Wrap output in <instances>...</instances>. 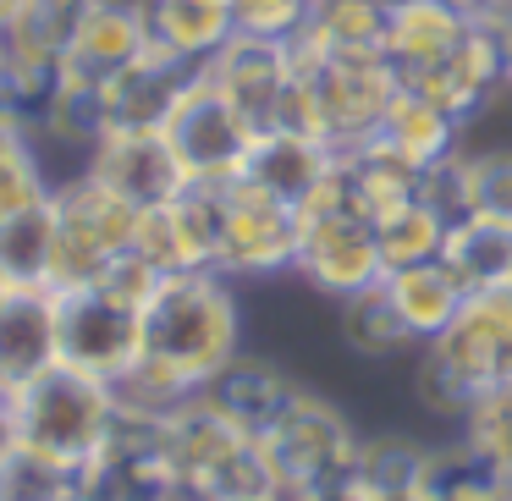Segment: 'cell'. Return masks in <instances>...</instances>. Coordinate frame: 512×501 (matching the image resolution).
Listing matches in <instances>:
<instances>
[{
  "label": "cell",
  "mask_w": 512,
  "mask_h": 501,
  "mask_svg": "<svg viewBox=\"0 0 512 501\" xmlns=\"http://www.w3.org/2000/svg\"><path fill=\"white\" fill-rule=\"evenodd\" d=\"M243 347V298L237 281L221 270H188L166 276L155 303L144 309V358L204 391Z\"/></svg>",
  "instance_id": "6da1fadb"
},
{
  "label": "cell",
  "mask_w": 512,
  "mask_h": 501,
  "mask_svg": "<svg viewBox=\"0 0 512 501\" xmlns=\"http://www.w3.org/2000/svg\"><path fill=\"white\" fill-rule=\"evenodd\" d=\"M17 430H23V452L45 457L56 468H83L100 457L105 435L116 424V386L100 375H83L72 364H56L39 375L34 386L17 391Z\"/></svg>",
  "instance_id": "7a4b0ae2"
},
{
  "label": "cell",
  "mask_w": 512,
  "mask_h": 501,
  "mask_svg": "<svg viewBox=\"0 0 512 501\" xmlns=\"http://www.w3.org/2000/svg\"><path fill=\"white\" fill-rule=\"evenodd\" d=\"M298 221H303V237H298V270H292V281L309 287L320 303L358 298V292L386 281L375 221L353 204L342 171H331V182L303 204Z\"/></svg>",
  "instance_id": "3957f363"
},
{
  "label": "cell",
  "mask_w": 512,
  "mask_h": 501,
  "mask_svg": "<svg viewBox=\"0 0 512 501\" xmlns=\"http://www.w3.org/2000/svg\"><path fill=\"white\" fill-rule=\"evenodd\" d=\"M364 424L342 408L336 397L303 386V397L292 402V413L265 435V463L276 474V490L287 501L314 496L325 485H342L358 474V452H364Z\"/></svg>",
  "instance_id": "277c9868"
},
{
  "label": "cell",
  "mask_w": 512,
  "mask_h": 501,
  "mask_svg": "<svg viewBox=\"0 0 512 501\" xmlns=\"http://www.w3.org/2000/svg\"><path fill=\"white\" fill-rule=\"evenodd\" d=\"M50 210H56V270H50V292L100 287L105 270L138 237V210L127 199H116L89 171L61 177L56 193H50Z\"/></svg>",
  "instance_id": "5b68a950"
},
{
  "label": "cell",
  "mask_w": 512,
  "mask_h": 501,
  "mask_svg": "<svg viewBox=\"0 0 512 501\" xmlns=\"http://www.w3.org/2000/svg\"><path fill=\"white\" fill-rule=\"evenodd\" d=\"M292 56H298V72L314 83V94H320L325 133H331L336 155L380 133L391 100L402 94V78H397V67L386 61V50H358V56H309V50L292 45Z\"/></svg>",
  "instance_id": "8992f818"
},
{
  "label": "cell",
  "mask_w": 512,
  "mask_h": 501,
  "mask_svg": "<svg viewBox=\"0 0 512 501\" xmlns=\"http://www.w3.org/2000/svg\"><path fill=\"white\" fill-rule=\"evenodd\" d=\"M56 320H61V364L83 369L100 380H122L144 358V309L105 287L56 292Z\"/></svg>",
  "instance_id": "52a82bcc"
},
{
  "label": "cell",
  "mask_w": 512,
  "mask_h": 501,
  "mask_svg": "<svg viewBox=\"0 0 512 501\" xmlns=\"http://www.w3.org/2000/svg\"><path fill=\"white\" fill-rule=\"evenodd\" d=\"M298 210L276 204L270 193L232 182L226 188V232H221V276L226 281H292L298 270Z\"/></svg>",
  "instance_id": "ba28073f"
},
{
  "label": "cell",
  "mask_w": 512,
  "mask_h": 501,
  "mask_svg": "<svg viewBox=\"0 0 512 501\" xmlns=\"http://www.w3.org/2000/svg\"><path fill=\"white\" fill-rule=\"evenodd\" d=\"M226 188L232 182H188L166 210L138 215L133 248L160 276L215 270L221 265V232H226Z\"/></svg>",
  "instance_id": "9c48e42d"
},
{
  "label": "cell",
  "mask_w": 512,
  "mask_h": 501,
  "mask_svg": "<svg viewBox=\"0 0 512 501\" xmlns=\"http://www.w3.org/2000/svg\"><path fill=\"white\" fill-rule=\"evenodd\" d=\"M166 138L177 149L188 182H237L248 166V149H254L259 127L226 100L210 83H193L188 100L177 105V116L166 122Z\"/></svg>",
  "instance_id": "30bf717a"
},
{
  "label": "cell",
  "mask_w": 512,
  "mask_h": 501,
  "mask_svg": "<svg viewBox=\"0 0 512 501\" xmlns=\"http://www.w3.org/2000/svg\"><path fill=\"white\" fill-rule=\"evenodd\" d=\"M89 177H100L116 199H127L138 215L166 210L182 188H188V171H182L177 149L166 133H105L89 155Z\"/></svg>",
  "instance_id": "8fae6325"
},
{
  "label": "cell",
  "mask_w": 512,
  "mask_h": 501,
  "mask_svg": "<svg viewBox=\"0 0 512 501\" xmlns=\"http://www.w3.org/2000/svg\"><path fill=\"white\" fill-rule=\"evenodd\" d=\"M199 397L210 402L226 424H237L243 435L265 441V435L292 413V402L303 397V380L292 375L287 364L265 358V353H237L232 364H226L221 375L199 391Z\"/></svg>",
  "instance_id": "7c38bea8"
},
{
  "label": "cell",
  "mask_w": 512,
  "mask_h": 501,
  "mask_svg": "<svg viewBox=\"0 0 512 501\" xmlns=\"http://www.w3.org/2000/svg\"><path fill=\"white\" fill-rule=\"evenodd\" d=\"M204 72L188 67V61L166 56V50L149 45L122 78L105 83V122L111 133H166V122L177 116V105L188 100V89Z\"/></svg>",
  "instance_id": "4fadbf2b"
},
{
  "label": "cell",
  "mask_w": 512,
  "mask_h": 501,
  "mask_svg": "<svg viewBox=\"0 0 512 501\" xmlns=\"http://www.w3.org/2000/svg\"><path fill=\"white\" fill-rule=\"evenodd\" d=\"M408 89L430 94L441 111H452L463 127H474L479 116L507 94V50H501V39L479 23L463 34V45H457L452 56L435 61V67L424 72V78H413Z\"/></svg>",
  "instance_id": "5bb4252c"
},
{
  "label": "cell",
  "mask_w": 512,
  "mask_h": 501,
  "mask_svg": "<svg viewBox=\"0 0 512 501\" xmlns=\"http://www.w3.org/2000/svg\"><path fill=\"white\" fill-rule=\"evenodd\" d=\"M292 78H298V56H292V45H276V39H248V34H237L232 45L204 67V83L221 89L226 100H232L237 111L259 127V133L276 122L281 94L292 89Z\"/></svg>",
  "instance_id": "9a60e30c"
},
{
  "label": "cell",
  "mask_w": 512,
  "mask_h": 501,
  "mask_svg": "<svg viewBox=\"0 0 512 501\" xmlns=\"http://www.w3.org/2000/svg\"><path fill=\"white\" fill-rule=\"evenodd\" d=\"M254 446V435H243L237 424H226L204 397H193L188 408H177L166 419V457L177 468L188 501H210L215 485L226 479V468Z\"/></svg>",
  "instance_id": "2e32d148"
},
{
  "label": "cell",
  "mask_w": 512,
  "mask_h": 501,
  "mask_svg": "<svg viewBox=\"0 0 512 501\" xmlns=\"http://www.w3.org/2000/svg\"><path fill=\"white\" fill-rule=\"evenodd\" d=\"M61 364V320L56 292L45 287H12L0 298V391L17 397L39 375Z\"/></svg>",
  "instance_id": "e0dca14e"
},
{
  "label": "cell",
  "mask_w": 512,
  "mask_h": 501,
  "mask_svg": "<svg viewBox=\"0 0 512 501\" xmlns=\"http://www.w3.org/2000/svg\"><path fill=\"white\" fill-rule=\"evenodd\" d=\"M430 353H441L463 380H474L479 391H490L496 380L512 375V287L496 292H468L463 314L452 320V331L441 342H430Z\"/></svg>",
  "instance_id": "ac0fdd59"
},
{
  "label": "cell",
  "mask_w": 512,
  "mask_h": 501,
  "mask_svg": "<svg viewBox=\"0 0 512 501\" xmlns=\"http://www.w3.org/2000/svg\"><path fill=\"white\" fill-rule=\"evenodd\" d=\"M144 50H149L144 0H94V12L83 17V28H78V39H72L61 72H67L72 83L105 89V83L122 78Z\"/></svg>",
  "instance_id": "d6986e66"
},
{
  "label": "cell",
  "mask_w": 512,
  "mask_h": 501,
  "mask_svg": "<svg viewBox=\"0 0 512 501\" xmlns=\"http://www.w3.org/2000/svg\"><path fill=\"white\" fill-rule=\"evenodd\" d=\"M331 171H336V149L331 144L303 138V133H276V127H270V133L254 138L248 166H243L237 182L270 193V199L287 204V210H303V204L331 182Z\"/></svg>",
  "instance_id": "ffe728a7"
},
{
  "label": "cell",
  "mask_w": 512,
  "mask_h": 501,
  "mask_svg": "<svg viewBox=\"0 0 512 501\" xmlns=\"http://www.w3.org/2000/svg\"><path fill=\"white\" fill-rule=\"evenodd\" d=\"M331 331H336L342 358H353L358 369H397V364H413V353H419V342L408 336L402 314L391 309L386 281L358 292V298L331 303Z\"/></svg>",
  "instance_id": "44dd1931"
},
{
  "label": "cell",
  "mask_w": 512,
  "mask_h": 501,
  "mask_svg": "<svg viewBox=\"0 0 512 501\" xmlns=\"http://www.w3.org/2000/svg\"><path fill=\"white\" fill-rule=\"evenodd\" d=\"M144 23H149V45L199 72L237 39L232 0H144Z\"/></svg>",
  "instance_id": "7402d4cb"
},
{
  "label": "cell",
  "mask_w": 512,
  "mask_h": 501,
  "mask_svg": "<svg viewBox=\"0 0 512 501\" xmlns=\"http://www.w3.org/2000/svg\"><path fill=\"white\" fill-rule=\"evenodd\" d=\"M479 23H468L463 12H452L446 0H402L397 12L386 17V61L397 67L402 83L424 78V72L435 67V61H446L457 45H463V34Z\"/></svg>",
  "instance_id": "603a6c76"
},
{
  "label": "cell",
  "mask_w": 512,
  "mask_h": 501,
  "mask_svg": "<svg viewBox=\"0 0 512 501\" xmlns=\"http://www.w3.org/2000/svg\"><path fill=\"white\" fill-rule=\"evenodd\" d=\"M375 138H386L402 160H413L419 171H430V166L452 160L457 149L468 144V127L457 122L452 111H441L430 94H419V89L402 83V94L391 100V111H386V122H380Z\"/></svg>",
  "instance_id": "cb8c5ba5"
},
{
  "label": "cell",
  "mask_w": 512,
  "mask_h": 501,
  "mask_svg": "<svg viewBox=\"0 0 512 501\" xmlns=\"http://www.w3.org/2000/svg\"><path fill=\"white\" fill-rule=\"evenodd\" d=\"M386 298H391V309L402 314V325H408L413 342L430 347V342H441V336L452 331V320L463 314L468 292L457 287V276L435 259V265L391 270V276H386Z\"/></svg>",
  "instance_id": "d4e9b609"
},
{
  "label": "cell",
  "mask_w": 512,
  "mask_h": 501,
  "mask_svg": "<svg viewBox=\"0 0 512 501\" xmlns=\"http://www.w3.org/2000/svg\"><path fill=\"white\" fill-rule=\"evenodd\" d=\"M430 457H435V441H424V435L369 430L353 479L364 490H375L380 501H408V496H424V485H430Z\"/></svg>",
  "instance_id": "484cf974"
},
{
  "label": "cell",
  "mask_w": 512,
  "mask_h": 501,
  "mask_svg": "<svg viewBox=\"0 0 512 501\" xmlns=\"http://www.w3.org/2000/svg\"><path fill=\"white\" fill-rule=\"evenodd\" d=\"M441 265L457 276L463 292H496L512 287V221H490V215H468L446 232Z\"/></svg>",
  "instance_id": "4316f807"
},
{
  "label": "cell",
  "mask_w": 512,
  "mask_h": 501,
  "mask_svg": "<svg viewBox=\"0 0 512 501\" xmlns=\"http://www.w3.org/2000/svg\"><path fill=\"white\" fill-rule=\"evenodd\" d=\"M89 12H94V0H23V12L6 28V50L23 56V61H50V67H61Z\"/></svg>",
  "instance_id": "83f0119b"
},
{
  "label": "cell",
  "mask_w": 512,
  "mask_h": 501,
  "mask_svg": "<svg viewBox=\"0 0 512 501\" xmlns=\"http://www.w3.org/2000/svg\"><path fill=\"white\" fill-rule=\"evenodd\" d=\"M386 17L375 0H314V23L298 39L309 56H358L386 45Z\"/></svg>",
  "instance_id": "f1b7e54d"
},
{
  "label": "cell",
  "mask_w": 512,
  "mask_h": 501,
  "mask_svg": "<svg viewBox=\"0 0 512 501\" xmlns=\"http://www.w3.org/2000/svg\"><path fill=\"white\" fill-rule=\"evenodd\" d=\"M50 270H56V210L50 204L0 221V276L12 287L50 292Z\"/></svg>",
  "instance_id": "f546056e"
},
{
  "label": "cell",
  "mask_w": 512,
  "mask_h": 501,
  "mask_svg": "<svg viewBox=\"0 0 512 501\" xmlns=\"http://www.w3.org/2000/svg\"><path fill=\"white\" fill-rule=\"evenodd\" d=\"M446 232H452V226H446L424 199H408V204H397V210H386L375 221V243H380L386 276L391 270H413V265H435L441 248H446Z\"/></svg>",
  "instance_id": "4dcf8cb0"
},
{
  "label": "cell",
  "mask_w": 512,
  "mask_h": 501,
  "mask_svg": "<svg viewBox=\"0 0 512 501\" xmlns=\"http://www.w3.org/2000/svg\"><path fill=\"white\" fill-rule=\"evenodd\" d=\"M50 193H56V182H50V171H45L39 144L23 127L0 122V221L50 204Z\"/></svg>",
  "instance_id": "1f68e13d"
},
{
  "label": "cell",
  "mask_w": 512,
  "mask_h": 501,
  "mask_svg": "<svg viewBox=\"0 0 512 501\" xmlns=\"http://www.w3.org/2000/svg\"><path fill=\"white\" fill-rule=\"evenodd\" d=\"M457 435H463L501 479H512V375L496 380V386L474 402V413H468V424Z\"/></svg>",
  "instance_id": "d6a6232c"
},
{
  "label": "cell",
  "mask_w": 512,
  "mask_h": 501,
  "mask_svg": "<svg viewBox=\"0 0 512 501\" xmlns=\"http://www.w3.org/2000/svg\"><path fill=\"white\" fill-rule=\"evenodd\" d=\"M468 215L512 221V149L501 144H468Z\"/></svg>",
  "instance_id": "836d02e7"
},
{
  "label": "cell",
  "mask_w": 512,
  "mask_h": 501,
  "mask_svg": "<svg viewBox=\"0 0 512 501\" xmlns=\"http://www.w3.org/2000/svg\"><path fill=\"white\" fill-rule=\"evenodd\" d=\"M237 34L248 39H276V45H298L314 23V0H232Z\"/></svg>",
  "instance_id": "e575fe53"
},
{
  "label": "cell",
  "mask_w": 512,
  "mask_h": 501,
  "mask_svg": "<svg viewBox=\"0 0 512 501\" xmlns=\"http://www.w3.org/2000/svg\"><path fill=\"white\" fill-rule=\"evenodd\" d=\"M468 149V144H463ZM457 149L452 160H441V166H430L419 177V199L430 204L435 215H441L446 226H457V221H468V155Z\"/></svg>",
  "instance_id": "d590c367"
},
{
  "label": "cell",
  "mask_w": 512,
  "mask_h": 501,
  "mask_svg": "<svg viewBox=\"0 0 512 501\" xmlns=\"http://www.w3.org/2000/svg\"><path fill=\"white\" fill-rule=\"evenodd\" d=\"M23 452V430H17V402L0 391V468Z\"/></svg>",
  "instance_id": "8d00e7d4"
},
{
  "label": "cell",
  "mask_w": 512,
  "mask_h": 501,
  "mask_svg": "<svg viewBox=\"0 0 512 501\" xmlns=\"http://www.w3.org/2000/svg\"><path fill=\"white\" fill-rule=\"evenodd\" d=\"M298 501H380L375 490H364L358 479H342V485H325V490H314V496H298Z\"/></svg>",
  "instance_id": "74e56055"
},
{
  "label": "cell",
  "mask_w": 512,
  "mask_h": 501,
  "mask_svg": "<svg viewBox=\"0 0 512 501\" xmlns=\"http://www.w3.org/2000/svg\"><path fill=\"white\" fill-rule=\"evenodd\" d=\"M23 12V0H0V34H6V28H12V17Z\"/></svg>",
  "instance_id": "f35d334b"
},
{
  "label": "cell",
  "mask_w": 512,
  "mask_h": 501,
  "mask_svg": "<svg viewBox=\"0 0 512 501\" xmlns=\"http://www.w3.org/2000/svg\"><path fill=\"white\" fill-rule=\"evenodd\" d=\"M6 292H12V281H6V276H0V298H6Z\"/></svg>",
  "instance_id": "ab89813d"
},
{
  "label": "cell",
  "mask_w": 512,
  "mask_h": 501,
  "mask_svg": "<svg viewBox=\"0 0 512 501\" xmlns=\"http://www.w3.org/2000/svg\"><path fill=\"white\" fill-rule=\"evenodd\" d=\"M0 67H6V34H0Z\"/></svg>",
  "instance_id": "60d3db41"
},
{
  "label": "cell",
  "mask_w": 512,
  "mask_h": 501,
  "mask_svg": "<svg viewBox=\"0 0 512 501\" xmlns=\"http://www.w3.org/2000/svg\"><path fill=\"white\" fill-rule=\"evenodd\" d=\"M501 501H512V479H507V490H501Z\"/></svg>",
  "instance_id": "b9f144b4"
},
{
  "label": "cell",
  "mask_w": 512,
  "mask_h": 501,
  "mask_svg": "<svg viewBox=\"0 0 512 501\" xmlns=\"http://www.w3.org/2000/svg\"><path fill=\"white\" fill-rule=\"evenodd\" d=\"M259 501H287V496H259Z\"/></svg>",
  "instance_id": "7bdbcfd3"
},
{
  "label": "cell",
  "mask_w": 512,
  "mask_h": 501,
  "mask_svg": "<svg viewBox=\"0 0 512 501\" xmlns=\"http://www.w3.org/2000/svg\"><path fill=\"white\" fill-rule=\"evenodd\" d=\"M424 501H430V496H424Z\"/></svg>",
  "instance_id": "ee69618b"
}]
</instances>
